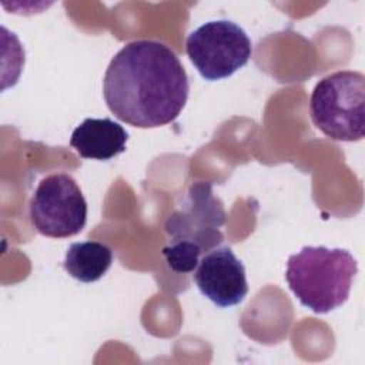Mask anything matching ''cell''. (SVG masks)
Segmentation results:
<instances>
[{
  "label": "cell",
  "instance_id": "6da1fadb",
  "mask_svg": "<svg viewBox=\"0 0 365 365\" xmlns=\"http://www.w3.org/2000/svg\"><path fill=\"white\" fill-rule=\"evenodd\" d=\"M188 76L177 54L154 40H135L111 58L103 80L110 111L138 128L174 121L188 98Z\"/></svg>",
  "mask_w": 365,
  "mask_h": 365
},
{
  "label": "cell",
  "instance_id": "277c9868",
  "mask_svg": "<svg viewBox=\"0 0 365 365\" xmlns=\"http://www.w3.org/2000/svg\"><path fill=\"white\" fill-rule=\"evenodd\" d=\"M309 113L315 127L335 141H359L365 135V77L341 70L321 78L312 90Z\"/></svg>",
  "mask_w": 365,
  "mask_h": 365
},
{
  "label": "cell",
  "instance_id": "52a82bcc",
  "mask_svg": "<svg viewBox=\"0 0 365 365\" xmlns=\"http://www.w3.org/2000/svg\"><path fill=\"white\" fill-rule=\"evenodd\" d=\"M194 281L200 292L220 308L238 305L248 294L245 268L230 247L204 254L194 271Z\"/></svg>",
  "mask_w": 365,
  "mask_h": 365
},
{
  "label": "cell",
  "instance_id": "3957f363",
  "mask_svg": "<svg viewBox=\"0 0 365 365\" xmlns=\"http://www.w3.org/2000/svg\"><path fill=\"white\" fill-rule=\"evenodd\" d=\"M356 272L358 262L349 251L308 245L288 258L285 279L304 307L328 314L346 302Z\"/></svg>",
  "mask_w": 365,
  "mask_h": 365
},
{
  "label": "cell",
  "instance_id": "8992f818",
  "mask_svg": "<svg viewBox=\"0 0 365 365\" xmlns=\"http://www.w3.org/2000/svg\"><path fill=\"white\" fill-rule=\"evenodd\" d=\"M29 215L41 235L67 238L86 227L87 201L71 175L50 174L34 190L29 202Z\"/></svg>",
  "mask_w": 365,
  "mask_h": 365
},
{
  "label": "cell",
  "instance_id": "ba28073f",
  "mask_svg": "<svg viewBox=\"0 0 365 365\" xmlns=\"http://www.w3.org/2000/svg\"><path fill=\"white\" fill-rule=\"evenodd\" d=\"M128 133L111 118H86L70 138V145L83 158L107 161L125 151Z\"/></svg>",
  "mask_w": 365,
  "mask_h": 365
},
{
  "label": "cell",
  "instance_id": "5b68a950",
  "mask_svg": "<svg viewBox=\"0 0 365 365\" xmlns=\"http://www.w3.org/2000/svg\"><path fill=\"white\" fill-rule=\"evenodd\" d=\"M185 51L201 77L208 81L231 77L252 53L248 34L231 20L207 21L185 40Z\"/></svg>",
  "mask_w": 365,
  "mask_h": 365
},
{
  "label": "cell",
  "instance_id": "9c48e42d",
  "mask_svg": "<svg viewBox=\"0 0 365 365\" xmlns=\"http://www.w3.org/2000/svg\"><path fill=\"white\" fill-rule=\"evenodd\" d=\"M113 264V251L98 241H81L73 242L63 262L66 272L81 281L94 282L98 281Z\"/></svg>",
  "mask_w": 365,
  "mask_h": 365
},
{
  "label": "cell",
  "instance_id": "7a4b0ae2",
  "mask_svg": "<svg viewBox=\"0 0 365 365\" xmlns=\"http://www.w3.org/2000/svg\"><path fill=\"white\" fill-rule=\"evenodd\" d=\"M225 220L224 205L214 195L212 184H192L164 224L170 237V244L163 248L167 265L178 274L192 272L200 257L222 242L224 235L220 228Z\"/></svg>",
  "mask_w": 365,
  "mask_h": 365
}]
</instances>
